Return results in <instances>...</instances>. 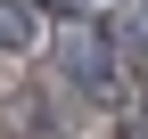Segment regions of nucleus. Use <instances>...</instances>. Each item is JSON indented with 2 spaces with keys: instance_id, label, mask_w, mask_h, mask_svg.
I'll return each instance as SVG.
<instances>
[{
  "instance_id": "nucleus-3",
  "label": "nucleus",
  "mask_w": 148,
  "mask_h": 139,
  "mask_svg": "<svg viewBox=\"0 0 148 139\" xmlns=\"http://www.w3.org/2000/svg\"><path fill=\"white\" fill-rule=\"evenodd\" d=\"M132 139H148V115H132Z\"/></svg>"
},
{
  "instance_id": "nucleus-4",
  "label": "nucleus",
  "mask_w": 148,
  "mask_h": 139,
  "mask_svg": "<svg viewBox=\"0 0 148 139\" xmlns=\"http://www.w3.org/2000/svg\"><path fill=\"white\" fill-rule=\"evenodd\" d=\"M41 8H82V0H41Z\"/></svg>"
},
{
  "instance_id": "nucleus-1",
  "label": "nucleus",
  "mask_w": 148,
  "mask_h": 139,
  "mask_svg": "<svg viewBox=\"0 0 148 139\" xmlns=\"http://www.w3.org/2000/svg\"><path fill=\"white\" fill-rule=\"evenodd\" d=\"M66 74L74 82H107V33H74L66 41Z\"/></svg>"
},
{
  "instance_id": "nucleus-2",
  "label": "nucleus",
  "mask_w": 148,
  "mask_h": 139,
  "mask_svg": "<svg viewBox=\"0 0 148 139\" xmlns=\"http://www.w3.org/2000/svg\"><path fill=\"white\" fill-rule=\"evenodd\" d=\"M25 41H33V25H25V8H0V57H16Z\"/></svg>"
}]
</instances>
